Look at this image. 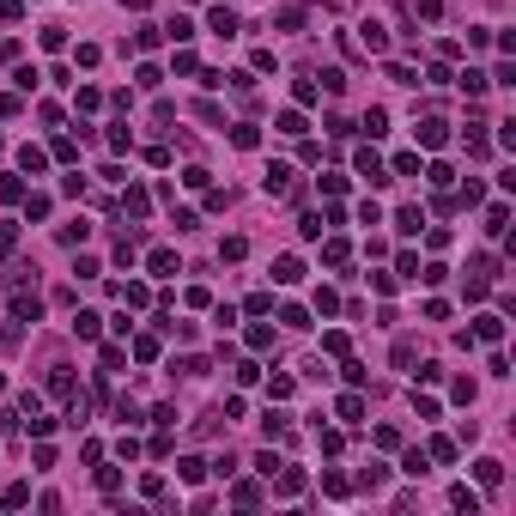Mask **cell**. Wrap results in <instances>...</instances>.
<instances>
[{"label":"cell","instance_id":"cell-1","mask_svg":"<svg viewBox=\"0 0 516 516\" xmlns=\"http://www.w3.org/2000/svg\"><path fill=\"white\" fill-rule=\"evenodd\" d=\"M43 316V298L24 292V286H13V322H37Z\"/></svg>","mask_w":516,"mask_h":516},{"label":"cell","instance_id":"cell-2","mask_svg":"<svg viewBox=\"0 0 516 516\" xmlns=\"http://www.w3.org/2000/svg\"><path fill=\"white\" fill-rule=\"evenodd\" d=\"M359 177L371 182V188H382V182H389V164H382V158L371 152V146H364V152H359Z\"/></svg>","mask_w":516,"mask_h":516},{"label":"cell","instance_id":"cell-3","mask_svg":"<svg viewBox=\"0 0 516 516\" xmlns=\"http://www.w3.org/2000/svg\"><path fill=\"white\" fill-rule=\"evenodd\" d=\"M474 340L498 346V340H504V316H480V322H474Z\"/></svg>","mask_w":516,"mask_h":516},{"label":"cell","instance_id":"cell-4","mask_svg":"<svg viewBox=\"0 0 516 516\" xmlns=\"http://www.w3.org/2000/svg\"><path fill=\"white\" fill-rule=\"evenodd\" d=\"M413 134H419V146H431V152H437V146H444V122H437V115H426V122H419V128H413Z\"/></svg>","mask_w":516,"mask_h":516},{"label":"cell","instance_id":"cell-5","mask_svg":"<svg viewBox=\"0 0 516 516\" xmlns=\"http://www.w3.org/2000/svg\"><path fill=\"white\" fill-rule=\"evenodd\" d=\"M273 280H280V286L304 280V261H298V255H280V261H273Z\"/></svg>","mask_w":516,"mask_h":516},{"label":"cell","instance_id":"cell-6","mask_svg":"<svg viewBox=\"0 0 516 516\" xmlns=\"http://www.w3.org/2000/svg\"><path fill=\"white\" fill-rule=\"evenodd\" d=\"M504 225H510V207L492 201V207H486V237H504Z\"/></svg>","mask_w":516,"mask_h":516},{"label":"cell","instance_id":"cell-7","mask_svg":"<svg viewBox=\"0 0 516 516\" xmlns=\"http://www.w3.org/2000/svg\"><path fill=\"white\" fill-rule=\"evenodd\" d=\"M146 268H152L158 280H170V273H177V255H170V249H152V255H146Z\"/></svg>","mask_w":516,"mask_h":516},{"label":"cell","instance_id":"cell-8","mask_svg":"<svg viewBox=\"0 0 516 516\" xmlns=\"http://www.w3.org/2000/svg\"><path fill=\"white\" fill-rule=\"evenodd\" d=\"M261 188H268V195H286V188H292V170H286V164H273L268 177H261Z\"/></svg>","mask_w":516,"mask_h":516},{"label":"cell","instance_id":"cell-9","mask_svg":"<svg viewBox=\"0 0 516 516\" xmlns=\"http://www.w3.org/2000/svg\"><path fill=\"white\" fill-rule=\"evenodd\" d=\"M474 474H480V486H498V480H504V462H492V455H480V462H474Z\"/></svg>","mask_w":516,"mask_h":516},{"label":"cell","instance_id":"cell-10","mask_svg":"<svg viewBox=\"0 0 516 516\" xmlns=\"http://www.w3.org/2000/svg\"><path fill=\"white\" fill-rule=\"evenodd\" d=\"M213 31H219V37H237V13H231V6H213Z\"/></svg>","mask_w":516,"mask_h":516},{"label":"cell","instance_id":"cell-11","mask_svg":"<svg viewBox=\"0 0 516 516\" xmlns=\"http://www.w3.org/2000/svg\"><path fill=\"white\" fill-rule=\"evenodd\" d=\"M49 395H73V371H67V364L49 371Z\"/></svg>","mask_w":516,"mask_h":516},{"label":"cell","instance_id":"cell-12","mask_svg":"<svg viewBox=\"0 0 516 516\" xmlns=\"http://www.w3.org/2000/svg\"><path fill=\"white\" fill-rule=\"evenodd\" d=\"M322 261H328V268H346V237H328V243H322Z\"/></svg>","mask_w":516,"mask_h":516},{"label":"cell","instance_id":"cell-13","mask_svg":"<svg viewBox=\"0 0 516 516\" xmlns=\"http://www.w3.org/2000/svg\"><path fill=\"white\" fill-rule=\"evenodd\" d=\"M97 328H104V322H97L91 310H79V316H73V334H79V340H97Z\"/></svg>","mask_w":516,"mask_h":516},{"label":"cell","instance_id":"cell-14","mask_svg":"<svg viewBox=\"0 0 516 516\" xmlns=\"http://www.w3.org/2000/svg\"><path fill=\"white\" fill-rule=\"evenodd\" d=\"M164 37H170V43H188V37H195V24H188V19H182V13H177V19L164 24Z\"/></svg>","mask_w":516,"mask_h":516},{"label":"cell","instance_id":"cell-15","mask_svg":"<svg viewBox=\"0 0 516 516\" xmlns=\"http://www.w3.org/2000/svg\"><path fill=\"white\" fill-rule=\"evenodd\" d=\"M395 225H401L407 237H413V231H419V225H426V213H419V207H401V213H395Z\"/></svg>","mask_w":516,"mask_h":516},{"label":"cell","instance_id":"cell-16","mask_svg":"<svg viewBox=\"0 0 516 516\" xmlns=\"http://www.w3.org/2000/svg\"><path fill=\"white\" fill-rule=\"evenodd\" d=\"M298 492H304V474L286 468V474H280V498H298Z\"/></svg>","mask_w":516,"mask_h":516},{"label":"cell","instance_id":"cell-17","mask_svg":"<svg viewBox=\"0 0 516 516\" xmlns=\"http://www.w3.org/2000/svg\"><path fill=\"white\" fill-rule=\"evenodd\" d=\"M122 207H128L134 219H146V207H152V201H146V188H128V195H122Z\"/></svg>","mask_w":516,"mask_h":516},{"label":"cell","instance_id":"cell-18","mask_svg":"<svg viewBox=\"0 0 516 516\" xmlns=\"http://www.w3.org/2000/svg\"><path fill=\"white\" fill-rule=\"evenodd\" d=\"M382 480H389V468H382V462H371V468H364V474H359V486H364V492H377Z\"/></svg>","mask_w":516,"mask_h":516},{"label":"cell","instance_id":"cell-19","mask_svg":"<svg viewBox=\"0 0 516 516\" xmlns=\"http://www.w3.org/2000/svg\"><path fill=\"white\" fill-rule=\"evenodd\" d=\"M486 86H492V79H486V73H480V67H468V73H462V91H468V97H480V91H486Z\"/></svg>","mask_w":516,"mask_h":516},{"label":"cell","instance_id":"cell-20","mask_svg":"<svg viewBox=\"0 0 516 516\" xmlns=\"http://www.w3.org/2000/svg\"><path fill=\"white\" fill-rule=\"evenodd\" d=\"M340 419H353V426L364 419V401H359V395H340Z\"/></svg>","mask_w":516,"mask_h":516},{"label":"cell","instance_id":"cell-21","mask_svg":"<svg viewBox=\"0 0 516 516\" xmlns=\"http://www.w3.org/2000/svg\"><path fill=\"white\" fill-rule=\"evenodd\" d=\"M86 231H91L86 219H73V225H61V243H73V249H79V243H86Z\"/></svg>","mask_w":516,"mask_h":516},{"label":"cell","instance_id":"cell-22","mask_svg":"<svg viewBox=\"0 0 516 516\" xmlns=\"http://www.w3.org/2000/svg\"><path fill=\"white\" fill-rule=\"evenodd\" d=\"M395 177H419V152H395Z\"/></svg>","mask_w":516,"mask_h":516},{"label":"cell","instance_id":"cell-23","mask_svg":"<svg viewBox=\"0 0 516 516\" xmlns=\"http://www.w3.org/2000/svg\"><path fill=\"white\" fill-rule=\"evenodd\" d=\"M0 504H6V510H19V504H31V486H6V492H0Z\"/></svg>","mask_w":516,"mask_h":516},{"label":"cell","instance_id":"cell-24","mask_svg":"<svg viewBox=\"0 0 516 516\" xmlns=\"http://www.w3.org/2000/svg\"><path fill=\"white\" fill-rule=\"evenodd\" d=\"M462 201H468V207H480V201H486V182H480V177H468V182H462Z\"/></svg>","mask_w":516,"mask_h":516},{"label":"cell","instance_id":"cell-25","mask_svg":"<svg viewBox=\"0 0 516 516\" xmlns=\"http://www.w3.org/2000/svg\"><path fill=\"white\" fill-rule=\"evenodd\" d=\"M177 474H182V480H201V474H207V462H201V455H182V462H177Z\"/></svg>","mask_w":516,"mask_h":516},{"label":"cell","instance_id":"cell-26","mask_svg":"<svg viewBox=\"0 0 516 516\" xmlns=\"http://www.w3.org/2000/svg\"><path fill=\"white\" fill-rule=\"evenodd\" d=\"M449 504H455V510H468V516H474V510H480V498H474V492H468V486H455V492H449Z\"/></svg>","mask_w":516,"mask_h":516},{"label":"cell","instance_id":"cell-27","mask_svg":"<svg viewBox=\"0 0 516 516\" xmlns=\"http://www.w3.org/2000/svg\"><path fill=\"white\" fill-rule=\"evenodd\" d=\"M364 49H371V55H382V49H389V37H382V24H364Z\"/></svg>","mask_w":516,"mask_h":516},{"label":"cell","instance_id":"cell-28","mask_svg":"<svg viewBox=\"0 0 516 516\" xmlns=\"http://www.w3.org/2000/svg\"><path fill=\"white\" fill-rule=\"evenodd\" d=\"M255 140H261V134H255L249 122H237V128H231V146H243V152H249V146H255Z\"/></svg>","mask_w":516,"mask_h":516},{"label":"cell","instance_id":"cell-29","mask_svg":"<svg viewBox=\"0 0 516 516\" xmlns=\"http://www.w3.org/2000/svg\"><path fill=\"white\" fill-rule=\"evenodd\" d=\"M322 492H334V498H346L353 486H346V474H322Z\"/></svg>","mask_w":516,"mask_h":516},{"label":"cell","instance_id":"cell-30","mask_svg":"<svg viewBox=\"0 0 516 516\" xmlns=\"http://www.w3.org/2000/svg\"><path fill=\"white\" fill-rule=\"evenodd\" d=\"M0 201H24V182L19 177H0Z\"/></svg>","mask_w":516,"mask_h":516},{"label":"cell","instance_id":"cell-31","mask_svg":"<svg viewBox=\"0 0 516 516\" xmlns=\"http://www.w3.org/2000/svg\"><path fill=\"white\" fill-rule=\"evenodd\" d=\"M364 134H371V140H377V134H389V115H382V110H371V115H364Z\"/></svg>","mask_w":516,"mask_h":516},{"label":"cell","instance_id":"cell-32","mask_svg":"<svg viewBox=\"0 0 516 516\" xmlns=\"http://www.w3.org/2000/svg\"><path fill=\"white\" fill-rule=\"evenodd\" d=\"M243 249H249L243 237H225V243H219V255H225V261H243Z\"/></svg>","mask_w":516,"mask_h":516},{"label":"cell","instance_id":"cell-33","mask_svg":"<svg viewBox=\"0 0 516 516\" xmlns=\"http://www.w3.org/2000/svg\"><path fill=\"white\" fill-rule=\"evenodd\" d=\"M431 455H437V462H455V437H431Z\"/></svg>","mask_w":516,"mask_h":516},{"label":"cell","instance_id":"cell-34","mask_svg":"<svg viewBox=\"0 0 516 516\" xmlns=\"http://www.w3.org/2000/svg\"><path fill=\"white\" fill-rule=\"evenodd\" d=\"M322 353H334V359H346V334H340V328H334V334H322Z\"/></svg>","mask_w":516,"mask_h":516},{"label":"cell","instance_id":"cell-35","mask_svg":"<svg viewBox=\"0 0 516 516\" xmlns=\"http://www.w3.org/2000/svg\"><path fill=\"white\" fill-rule=\"evenodd\" d=\"M486 79H492V86H516V67H510V61H498V67L486 73Z\"/></svg>","mask_w":516,"mask_h":516},{"label":"cell","instance_id":"cell-36","mask_svg":"<svg viewBox=\"0 0 516 516\" xmlns=\"http://www.w3.org/2000/svg\"><path fill=\"white\" fill-rule=\"evenodd\" d=\"M13 243H19V225H0V255H6Z\"/></svg>","mask_w":516,"mask_h":516},{"label":"cell","instance_id":"cell-37","mask_svg":"<svg viewBox=\"0 0 516 516\" xmlns=\"http://www.w3.org/2000/svg\"><path fill=\"white\" fill-rule=\"evenodd\" d=\"M444 13V0H419V19H437Z\"/></svg>","mask_w":516,"mask_h":516},{"label":"cell","instance_id":"cell-38","mask_svg":"<svg viewBox=\"0 0 516 516\" xmlns=\"http://www.w3.org/2000/svg\"><path fill=\"white\" fill-rule=\"evenodd\" d=\"M122 6H134V13H146V6H152V0H122Z\"/></svg>","mask_w":516,"mask_h":516},{"label":"cell","instance_id":"cell-39","mask_svg":"<svg viewBox=\"0 0 516 516\" xmlns=\"http://www.w3.org/2000/svg\"><path fill=\"white\" fill-rule=\"evenodd\" d=\"M0 389H6V382H0Z\"/></svg>","mask_w":516,"mask_h":516}]
</instances>
